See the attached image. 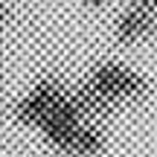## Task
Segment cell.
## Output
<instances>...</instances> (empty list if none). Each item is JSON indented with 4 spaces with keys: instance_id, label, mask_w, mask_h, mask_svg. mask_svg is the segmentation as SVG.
Masks as SVG:
<instances>
[{
    "instance_id": "1",
    "label": "cell",
    "mask_w": 157,
    "mask_h": 157,
    "mask_svg": "<svg viewBox=\"0 0 157 157\" xmlns=\"http://www.w3.org/2000/svg\"><path fill=\"white\" fill-rule=\"evenodd\" d=\"M87 82L105 96L108 102H131V99H143L148 93V82L143 78L137 70L125 67V64H117V61H102L90 70Z\"/></svg>"
},
{
    "instance_id": "2",
    "label": "cell",
    "mask_w": 157,
    "mask_h": 157,
    "mask_svg": "<svg viewBox=\"0 0 157 157\" xmlns=\"http://www.w3.org/2000/svg\"><path fill=\"white\" fill-rule=\"evenodd\" d=\"M67 99V90H64V82L58 76H44L21 102L15 105V117L26 125H44L47 119L56 113V108Z\"/></svg>"
},
{
    "instance_id": "3",
    "label": "cell",
    "mask_w": 157,
    "mask_h": 157,
    "mask_svg": "<svg viewBox=\"0 0 157 157\" xmlns=\"http://www.w3.org/2000/svg\"><path fill=\"white\" fill-rule=\"evenodd\" d=\"M154 26H157V0H137V3L122 9L113 32H117L119 44L131 47V44H140Z\"/></svg>"
},
{
    "instance_id": "4",
    "label": "cell",
    "mask_w": 157,
    "mask_h": 157,
    "mask_svg": "<svg viewBox=\"0 0 157 157\" xmlns=\"http://www.w3.org/2000/svg\"><path fill=\"white\" fill-rule=\"evenodd\" d=\"M70 102H73V108L78 111L82 122H90V125H96V119H105L111 113V108H113V102H108L90 82L78 84L73 93H70Z\"/></svg>"
},
{
    "instance_id": "5",
    "label": "cell",
    "mask_w": 157,
    "mask_h": 157,
    "mask_svg": "<svg viewBox=\"0 0 157 157\" xmlns=\"http://www.w3.org/2000/svg\"><path fill=\"white\" fill-rule=\"evenodd\" d=\"M0 15H3V3H0Z\"/></svg>"
}]
</instances>
